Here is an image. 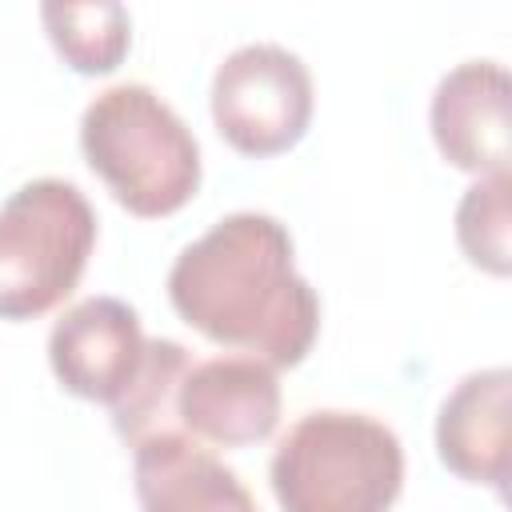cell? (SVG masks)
<instances>
[{
    "mask_svg": "<svg viewBox=\"0 0 512 512\" xmlns=\"http://www.w3.org/2000/svg\"><path fill=\"white\" fill-rule=\"evenodd\" d=\"M168 300L212 344L272 368L300 364L320 332V296L296 272L288 228L268 212H232L180 248Z\"/></svg>",
    "mask_w": 512,
    "mask_h": 512,
    "instance_id": "1",
    "label": "cell"
},
{
    "mask_svg": "<svg viewBox=\"0 0 512 512\" xmlns=\"http://www.w3.org/2000/svg\"><path fill=\"white\" fill-rule=\"evenodd\" d=\"M80 148L112 200L140 220L180 212L200 188V144L148 84H112L80 116Z\"/></svg>",
    "mask_w": 512,
    "mask_h": 512,
    "instance_id": "2",
    "label": "cell"
},
{
    "mask_svg": "<svg viewBox=\"0 0 512 512\" xmlns=\"http://www.w3.org/2000/svg\"><path fill=\"white\" fill-rule=\"evenodd\" d=\"M268 480L284 512H388L404 488V448L368 412L316 408L276 440Z\"/></svg>",
    "mask_w": 512,
    "mask_h": 512,
    "instance_id": "3",
    "label": "cell"
},
{
    "mask_svg": "<svg viewBox=\"0 0 512 512\" xmlns=\"http://www.w3.org/2000/svg\"><path fill=\"white\" fill-rule=\"evenodd\" d=\"M96 248L88 196L60 176L20 184L0 204V320H36L80 284Z\"/></svg>",
    "mask_w": 512,
    "mask_h": 512,
    "instance_id": "4",
    "label": "cell"
},
{
    "mask_svg": "<svg viewBox=\"0 0 512 512\" xmlns=\"http://www.w3.org/2000/svg\"><path fill=\"white\" fill-rule=\"evenodd\" d=\"M312 72L308 64L272 40L232 48L212 72V124L224 144L244 156L288 152L312 120Z\"/></svg>",
    "mask_w": 512,
    "mask_h": 512,
    "instance_id": "5",
    "label": "cell"
},
{
    "mask_svg": "<svg viewBox=\"0 0 512 512\" xmlns=\"http://www.w3.org/2000/svg\"><path fill=\"white\" fill-rule=\"evenodd\" d=\"M280 424V380L276 368L248 356L224 352L192 360L176 388V428L212 448H248Z\"/></svg>",
    "mask_w": 512,
    "mask_h": 512,
    "instance_id": "6",
    "label": "cell"
},
{
    "mask_svg": "<svg viewBox=\"0 0 512 512\" xmlns=\"http://www.w3.org/2000/svg\"><path fill=\"white\" fill-rule=\"evenodd\" d=\"M144 348L140 316L120 296H84L48 332V364L60 388L108 408L136 380Z\"/></svg>",
    "mask_w": 512,
    "mask_h": 512,
    "instance_id": "7",
    "label": "cell"
},
{
    "mask_svg": "<svg viewBox=\"0 0 512 512\" xmlns=\"http://www.w3.org/2000/svg\"><path fill=\"white\" fill-rule=\"evenodd\" d=\"M508 68L500 60H460L428 104V128L440 156L472 176L508 172Z\"/></svg>",
    "mask_w": 512,
    "mask_h": 512,
    "instance_id": "8",
    "label": "cell"
},
{
    "mask_svg": "<svg viewBox=\"0 0 512 512\" xmlns=\"http://www.w3.org/2000/svg\"><path fill=\"white\" fill-rule=\"evenodd\" d=\"M140 512H260L244 480L188 432H156L132 448Z\"/></svg>",
    "mask_w": 512,
    "mask_h": 512,
    "instance_id": "9",
    "label": "cell"
},
{
    "mask_svg": "<svg viewBox=\"0 0 512 512\" xmlns=\"http://www.w3.org/2000/svg\"><path fill=\"white\" fill-rule=\"evenodd\" d=\"M508 408L512 372L504 364L476 368L456 380L436 412V456L468 484L504 496L508 488Z\"/></svg>",
    "mask_w": 512,
    "mask_h": 512,
    "instance_id": "10",
    "label": "cell"
},
{
    "mask_svg": "<svg viewBox=\"0 0 512 512\" xmlns=\"http://www.w3.org/2000/svg\"><path fill=\"white\" fill-rule=\"evenodd\" d=\"M40 20L64 64L84 76H104L128 56L132 16L120 0H44Z\"/></svg>",
    "mask_w": 512,
    "mask_h": 512,
    "instance_id": "11",
    "label": "cell"
},
{
    "mask_svg": "<svg viewBox=\"0 0 512 512\" xmlns=\"http://www.w3.org/2000/svg\"><path fill=\"white\" fill-rule=\"evenodd\" d=\"M192 356L180 340H148L144 360L136 380L128 384V392L108 408L112 412V428L124 444H140L156 432H172L176 428V388L188 372Z\"/></svg>",
    "mask_w": 512,
    "mask_h": 512,
    "instance_id": "12",
    "label": "cell"
},
{
    "mask_svg": "<svg viewBox=\"0 0 512 512\" xmlns=\"http://www.w3.org/2000/svg\"><path fill=\"white\" fill-rule=\"evenodd\" d=\"M456 244L488 276L512 272V180L508 172L476 176L456 204Z\"/></svg>",
    "mask_w": 512,
    "mask_h": 512,
    "instance_id": "13",
    "label": "cell"
}]
</instances>
